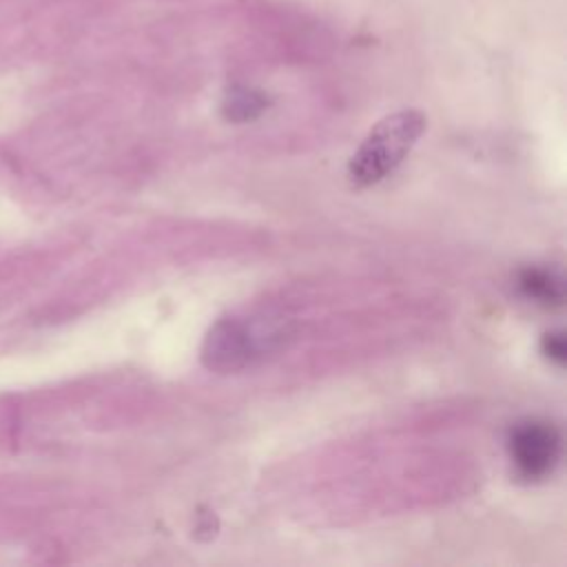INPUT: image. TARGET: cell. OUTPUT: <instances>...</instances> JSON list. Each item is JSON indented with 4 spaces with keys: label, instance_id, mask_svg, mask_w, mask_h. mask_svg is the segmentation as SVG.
Here are the masks:
<instances>
[{
    "label": "cell",
    "instance_id": "6da1fadb",
    "mask_svg": "<svg viewBox=\"0 0 567 567\" xmlns=\"http://www.w3.org/2000/svg\"><path fill=\"white\" fill-rule=\"evenodd\" d=\"M425 131V115L403 109L379 120L357 153L350 157L348 175L357 186H370L392 173Z\"/></svg>",
    "mask_w": 567,
    "mask_h": 567
},
{
    "label": "cell",
    "instance_id": "7a4b0ae2",
    "mask_svg": "<svg viewBox=\"0 0 567 567\" xmlns=\"http://www.w3.org/2000/svg\"><path fill=\"white\" fill-rule=\"evenodd\" d=\"M279 339V330H264L259 323L224 317L208 330L202 361L213 372H237L270 352Z\"/></svg>",
    "mask_w": 567,
    "mask_h": 567
},
{
    "label": "cell",
    "instance_id": "3957f363",
    "mask_svg": "<svg viewBox=\"0 0 567 567\" xmlns=\"http://www.w3.org/2000/svg\"><path fill=\"white\" fill-rule=\"evenodd\" d=\"M507 447L516 472L527 481H538L551 474L560 458V432L547 421L529 419L512 427Z\"/></svg>",
    "mask_w": 567,
    "mask_h": 567
},
{
    "label": "cell",
    "instance_id": "277c9868",
    "mask_svg": "<svg viewBox=\"0 0 567 567\" xmlns=\"http://www.w3.org/2000/svg\"><path fill=\"white\" fill-rule=\"evenodd\" d=\"M518 286L525 297L543 303V306H560L565 299L563 277L551 268L529 266L518 275Z\"/></svg>",
    "mask_w": 567,
    "mask_h": 567
},
{
    "label": "cell",
    "instance_id": "5b68a950",
    "mask_svg": "<svg viewBox=\"0 0 567 567\" xmlns=\"http://www.w3.org/2000/svg\"><path fill=\"white\" fill-rule=\"evenodd\" d=\"M266 109V95L248 89V86H235L224 97V115L233 122H246L255 120Z\"/></svg>",
    "mask_w": 567,
    "mask_h": 567
},
{
    "label": "cell",
    "instance_id": "8992f818",
    "mask_svg": "<svg viewBox=\"0 0 567 567\" xmlns=\"http://www.w3.org/2000/svg\"><path fill=\"white\" fill-rule=\"evenodd\" d=\"M543 352L549 361H554L556 365H565L567 359V346H565V334L558 332H547L543 337Z\"/></svg>",
    "mask_w": 567,
    "mask_h": 567
}]
</instances>
